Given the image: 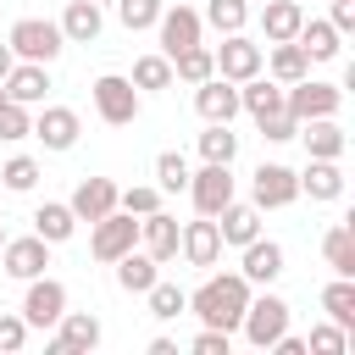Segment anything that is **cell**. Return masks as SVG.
Here are the masks:
<instances>
[{
  "mask_svg": "<svg viewBox=\"0 0 355 355\" xmlns=\"http://www.w3.org/2000/svg\"><path fill=\"white\" fill-rule=\"evenodd\" d=\"M250 283L239 272H211L194 294H189V316H200V327H222V333H239V316L250 305Z\"/></svg>",
  "mask_w": 355,
  "mask_h": 355,
  "instance_id": "cell-1",
  "label": "cell"
},
{
  "mask_svg": "<svg viewBox=\"0 0 355 355\" xmlns=\"http://www.w3.org/2000/svg\"><path fill=\"white\" fill-rule=\"evenodd\" d=\"M6 44H11L17 61H39V67H50V61L67 50L61 22H50V17H17L11 33H6Z\"/></svg>",
  "mask_w": 355,
  "mask_h": 355,
  "instance_id": "cell-2",
  "label": "cell"
},
{
  "mask_svg": "<svg viewBox=\"0 0 355 355\" xmlns=\"http://www.w3.org/2000/svg\"><path fill=\"white\" fill-rule=\"evenodd\" d=\"M89 100H94L100 122H111V128H128V122H139V111H144L133 78H122V72H100V78L89 83Z\"/></svg>",
  "mask_w": 355,
  "mask_h": 355,
  "instance_id": "cell-3",
  "label": "cell"
},
{
  "mask_svg": "<svg viewBox=\"0 0 355 355\" xmlns=\"http://www.w3.org/2000/svg\"><path fill=\"white\" fill-rule=\"evenodd\" d=\"M239 333H244L255 349H272V344L288 333V300H277V294H250V305H244V316H239Z\"/></svg>",
  "mask_w": 355,
  "mask_h": 355,
  "instance_id": "cell-4",
  "label": "cell"
},
{
  "mask_svg": "<svg viewBox=\"0 0 355 355\" xmlns=\"http://www.w3.org/2000/svg\"><path fill=\"white\" fill-rule=\"evenodd\" d=\"M338 105H344V89H338V83H322V78H300V83L283 89V111H288L294 122L338 116Z\"/></svg>",
  "mask_w": 355,
  "mask_h": 355,
  "instance_id": "cell-5",
  "label": "cell"
},
{
  "mask_svg": "<svg viewBox=\"0 0 355 355\" xmlns=\"http://www.w3.org/2000/svg\"><path fill=\"white\" fill-rule=\"evenodd\" d=\"M133 244H139V222H133L122 205H116V211H105L100 222H89V255H94L100 266H111V261H116V255H128Z\"/></svg>",
  "mask_w": 355,
  "mask_h": 355,
  "instance_id": "cell-6",
  "label": "cell"
},
{
  "mask_svg": "<svg viewBox=\"0 0 355 355\" xmlns=\"http://www.w3.org/2000/svg\"><path fill=\"white\" fill-rule=\"evenodd\" d=\"M294 200H300V178H294V166H283V161H261L255 178H250V205H255V211H283V205H294Z\"/></svg>",
  "mask_w": 355,
  "mask_h": 355,
  "instance_id": "cell-7",
  "label": "cell"
},
{
  "mask_svg": "<svg viewBox=\"0 0 355 355\" xmlns=\"http://www.w3.org/2000/svg\"><path fill=\"white\" fill-rule=\"evenodd\" d=\"M67 311V283L61 277H28V294H22V322L28 327H55Z\"/></svg>",
  "mask_w": 355,
  "mask_h": 355,
  "instance_id": "cell-8",
  "label": "cell"
},
{
  "mask_svg": "<svg viewBox=\"0 0 355 355\" xmlns=\"http://www.w3.org/2000/svg\"><path fill=\"white\" fill-rule=\"evenodd\" d=\"M155 33H161V55L172 61L178 50H189V44H200V33H205V22H200V11L194 6H161V17H155Z\"/></svg>",
  "mask_w": 355,
  "mask_h": 355,
  "instance_id": "cell-9",
  "label": "cell"
},
{
  "mask_svg": "<svg viewBox=\"0 0 355 355\" xmlns=\"http://www.w3.org/2000/svg\"><path fill=\"white\" fill-rule=\"evenodd\" d=\"M211 55H216V78H227V83L255 78L261 61H266V50H261L255 39H244V33H222V44H216Z\"/></svg>",
  "mask_w": 355,
  "mask_h": 355,
  "instance_id": "cell-10",
  "label": "cell"
},
{
  "mask_svg": "<svg viewBox=\"0 0 355 355\" xmlns=\"http://www.w3.org/2000/svg\"><path fill=\"white\" fill-rule=\"evenodd\" d=\"M233 189H239V183H233V172H227L222 161H205L200 172H189V200H194L200 216H216V211L233 200Z\"/></svg>",
  "mask_w": 355,
  "mask_h": 355,
  "instance_id": "cell-11",
  "label": "cell"
},
{
  "mask_svg": "<svg viewBox=\"0 0 355 355\" xmlns=\"http://www.w3.org/2000/svg\"><path fill=\"white\" fill-rule=\"evenodd\" d=\"M89 349H100V316L94 311H61L50 355H89Z\"/></svg>",
  "mask_w": 355,
  "mask_h": 355,
  "instance_id": "cell-12",
  "label": "cell"
},
{
  "mask_svg": "<svg viewBox=\"0 0 355 355\" xmlns=\"http://www.w3.org/2000/svg\"><path fill=\"white\" fill-rule=\"evenodd\" d=\"M50 250H55V244H44L39 233H28V239H6V244H0V272L17 277V283H28V277H39V272L50 266Z\"/></svg>",
  "mask_w": 355,
  "mask_h": 355,
  "instance_id": "cell-13",
  "label": "cell"
},
{
  "mask_svg": "<svg viewBox=\"0 0 355 355\" xmlns=\"http://www.w3.org/2000/svg\"><path fill=\"white\" fill-rule=\"evenodd\" d=\"M178 250H183V261L189 266H216L222 261V233H216V216H194V222H183V233H178Z\"/></svg>",
  "mask_w": 355,
  "mask_h": 355,
  "instance_id": "cell-14",
  "label": "cell"
},
{
  "mask_svg": "<svg viewBox=\"0 0 355 355\" xmlns=\"http://www.w3.org/2000/svg\"><path fill=\"white\" fill-rule=\"evenodd\" d=\"M78 133H83V122H78L72 105H44V111L33 116V133H28V139H39L44 150H72Z\"/></svg>",
  "mask_w": 355,
  "mask_h": 355,
  "instance_id": "cell-15",
  "label": "cell"
},
{
  "mask_svg": "<svg viewBox=\"0 0 355 355\" xmlns=\"http://www.w3.org/2000/svg\"><path fill=\"white\" fill-rule=\"evenodd\" d=\"M239 277H244L250 288L277 283V277H283V244H277V239H250V244H244V261H239Z\"/></svg>",
  "mask_w": 355,
  "mask_h": 355,
  "instance_id": "cell-16",
  "label": "cell"
},
{
  "mask_svg": "<svg viewBox=\"0 0 355 355\" xmlns=\"http://www.w3.org/2000/svg\"><path fill=\"white\" fill-rule=\"evenodd\" d=\"M178 216H166V211H150V216H139V250L155 261V266H166L172 255H178Z\"/></svg>",
  "mask_w": 355,
  "mask_h": 355,
  "instance_id": "cell-17",
  "label": "cell"
},
{
  "mask_svg": "<svg viewBox=\"0 0 355 355\" xmlns=\"http://www.w3.org/2000/svg\"><path fill=\"white\" fill-rule=\"evenodd\" d=\"M0 89H6V100H17V105H44V94H50V67L17 61V67L0 78Z\"/></svg>",
  "mask_w": 355,
  "mask_h": 355,
  "instance_id": "cell-18",
  "label": "cell"
},
{
  "mask_svg": "<svg viewBox=\"0 0 355 355\" xmlns=\"http://www.w3.org/2000/svg\"><path fill=\"white\" fill-rule=\"evenodd\" d=\"M194 111L205 116V122H233L239 116V83H227V78H205V83H194Z\"/></svg>",
  "mask_w": 355,
  "mask_h": 355,
  "instance_id": "cell-19",
  "label": "cell"
},
{
  "mask_svg": "<svg viewBox=\"0 0 355 355\" xmlns=\"http://www.w3.org/2000/svg\"><path fill=\"white\" fill-rule=\"evenodd\" d=\"M294 44L311 55V67L316 61H338V50H344V33L327 22V17H305L300 22V33H294Z\"/></svg>",
  "mask_w": 355,
  "mask_h": 355,
  "instance_id": "cell-20",
  "label": "cell"
},
{
  "mask_svg": "<svg viewBox=\"0 0 355 355\" xmlns=\"http://www.w3.org/2000/svg\"><path fill=\"white\" fill-rule=\"evenodd\" d=\"M294 139H305V150H311L316 161H338V155L349 150V139H344L338 116H311V122H300V133H294Z\"/></svg>",
  "mask_w": 355,
  "mask_h": 355,
  "instance_id": "cell-21",
  "label": "cell"
},
{
  "mask_svg": "<svg viewBox=\"0 0 355 355\" xmlns=\"http://www.w3.org/2000/svg\"><path fill=\"white\" fill-rule=\"evenodd\" d=\"M67 205H72L78 222H100L105 211H116V183H111V178H83Z\"/></svg>",
  "mask_w": 355,
  "mask_h": 355,
  "instance_id": "cell-22",
  "label": "cell"
},
{
  "mask_svg": "<svg viewBox=\"0 0 355 355\" xmlns=\"http://www.w3.org/2000/svg\"><path fill=\"white\" fill-rule=\"evenodd\" d=\"M100 28H105V11L94 0H67V11H61V39L67 44H94Z\"/></svg>",
  "mask_w": 355,
  "mask_h": 355,
  "instance_id": "cell-23",
  "label": "cell"
},
{
  "mask_svg": "<svg viewBox=\"0 0 355 355\" xmlns=\"http://www.w3.org/2000/svg\"><path fill=\"white\" fill-rule=\"evenodd\" d=\"M294 178H300V194H311L316 205H327V200L344 194V166H338V161H316V155H311L305 172H294Z\"/></svg>",
  "mask_w": 355,
  "mask_h": 355,
  "instance_id": "cell-24",
  "label": "cell"
},
{
  "mask_svg": "<svg viewBox=\"0 0 355 355\" xmlns=\"http://www.w3.org/2000/svg\"><path fill=\"white\" fill-rule=\"evenodd\" d=\"M216 233H222V244L244 250L250 239H261V211H255V205H239V200H227V205L216 211Z\"/></svg>",
  "mask_w": 355,
  "mask_h": 355,
  "instance_id": "cell-25",
  "label": "cell"
},
{
  "mask_svg": "<svg viewBox=\"0 0 355 355\" xmlns=\"http://www.w3.org/2000/svg\"><path fill=\"white\" fill-rule=\"evenodd\" d=\"M261 72H266L272 83H283V89H288V83L311 78V55H305V50H300L294 39H283V44H272V55L261 61Z\"/></svg>",
  "mask_w": 355,
  "mask_h": 355,
  "instance_id": "cell-26",
  "label": "cell"
},
{
  "mask_svg": "<svg viewBox=\"0 0 355 355\" xmlns=\"http://www.w3.org/2000/svg\"><path fill=\"white\" fill-rule=\"evenodd\" d=\"M239 111H250L255 122H261V116H277V111H283V83H272L266 72L244 78V83H239Z\"/></svg>",
  "mask_w": 355,
  "mask_h": 355,
  "instance_id": "cell-27",
  "label": "cell"
},
{
  "mask_svg": "<svg viewBox=\"0 0 355 355\" xmlns=\"http://www.w3.org/2000/svg\"><path fill=\"white\" fill-rule=\"evenodd\" d=\"M300 22H305V6H300V0H266V11H261V33H266V44L294 39Z\"/></svg>",
  "mask_w": 355,
  "mask_h": 355,
  "instance_id": "cell-28",
  "label": "cell"
},
{
  "mask_svg": "<svg viewBox=\"0 0 355 355\" xmlns=\"http://www.w3.org/2000/svg\"><path fill=\"white\" fill-rule=\"evenodd\" d=\"M33 233H39L44 244H67V239L78 233V216H72V205H67V200H44V205L33 211Z\"/></svg>",
  "mask_w": 355,
  "mask_h": 355,
  "instance_id": "cell-29",
  "label": "cell"
},
{
  "mask_svg": "<svg viewBox=\"0 0 355 355\" xmlns=\"http://www.w3.org/2000/svg\"><path fill=\"white\" fill-rule=\"evenodd\" d=\"M322 255H327L333 277H355V227L349 222H333L322 233Z\"/></svg>",
  "mask_w": 355,
  "mask_h": 355,
  "instance_id": "cell-30",
  "label": "cell"
},
{
  "mask_svg": "<svg viewBox=\"0 0 355 355\" xmlns=\"http://www.w3.org/2000/svg\"><path fill=\"white\" fill-rule=\"evenodd\" d=\"M111 266H116V288H122V294H144V288H150V283L161 277V272H155V261H150V255H144L139 244H133L128 255H116Z\"/></svg>",
  "mask_w": 355,
  "mask_h": 355,
  "instance_id": "cell-31",
  "label": "cell"
},
{
  "mask_svg": "<svg viewBox=\"0 0 355 355\" xmlns=\"http://www.w3.org/2000/svg\"><path fill=\"white\" fill-rule=\"evenodd\" d=\"M216 72V55H211V44H189V50H178L172 55V83H205Z\"/></svg>",
  "mask_w": 355,
  "mask_h": 355,
  "instance_id": "cell-32",
  "label": "cell"
},
{
  "mask_svg": "<svg viewBox=\"0 0 355 355\" xmlns=\"http://www.w3.org/2000/svg\"><path fill=\"white\" fill-rule=\"evenodd\" d=\"M322 311H327V322L355 327V277H333V283L322 288Z\"/></svg>",
  "mask_w": 355,
  "mask_h": 355,
  "instance_id": "cell-33",
  "label": "cell"
},
{
  "mask_svg": "<svg viewBox=\"0 0 355 355\" xmlns=\"http://www.w3.org/2000/svg\"><path fill=\"white\" fill-rule=\"evenodd\" d=\"M144 300H150V316H155V322H178V316L189 311V294H183L178 283H161V277L144 288Z\"/></svg>",
  "mask_w": 355,
  "mask_h": 355,
  "instance_id": "cell-34",
  "label": "cell"
},
{
  "mask_svg": "<svg viewBox=\"0 0 355 355\" xmlns=\"http://www.w3.org/2000/svg\"><path fill=\"white\" fill-rule=\"evenodd\" d=\"M200 22H205V28H216V33H244V22H250V6H244V0H205Z\"/></svg>",
  "mask_w": 355,
  "mask_h": 355,
  "instance_id": "cell-35",
  "label": "cell"
},
{
  "mask_svg": "<svg viewBox=\"0 0 355 355\" xmlns=\"http://www.w3.org/2000/svg\"><path fill=\"white\" fill-rule=\"evenodd\" d=\"M200 155L233 166V155H239V133H233L227 122H205V133H200Z\"/></svg>",
  "mask_w": 355,
  "mask_h": 355,
  "instance_id": "cell-36",
  "label": "cell"
},
{
  "mask_svg": "<svg viewBox=\"0 0 355 355\" xmlns=\"http://www.w3.org/2000/svg\"><path fill=\"white\" fill-rule=\"evenodd\" d=\"M133 89H144V94L172 89V61H166V55H139V61H133Z\"/></svg>",
  "mask_w": 355,
  "mask_h": 355,
  "instance_id": "cell-37",
  "label": "cell"
},
{
  "mask_svg": "<svg viewBox=\"0 0 355 355\" xmlns=\"http://www.w3.org/2000/svg\"><path fill=\"white\" fill-rule=\"evenodd\" d=\"M155 189H161V194H183V189H189V161H183L178 150H161V155H155Z\"/></svg>",
  "mask_w": 355,
  "mask_h": 355,
  "instance_id": "cell-38",
  "label": "cell"
},
{
  "mask_svg": "<svg viewBox=\"0 0 355 355\" xmlns=\"http://www.w3.org/2000/svg\"><path fill=\"white\" fill-rule=\"evenodd\" d=\"M161 6H166V0H116V22H122L128 33H144V28H155Z\"/></svg>",
  "mask_w": 355,
  "mask_h": 355,
  "instance_id": "cell-39",
  "label": "cell"
},
{
  "mask_svg": "<svg viewBox=\"0 0 355 355\" xmlns=\"http://www.w3.org/2000/svg\"><path fill=\"white\" fill-rule=\"evenodd\" d=\"M0 183H6L11 194H28V189L39 183V161H33V155H11V161L0 166Z\"/></svg>",
  "mask_w": 355,
  "mask_h": 355,
  "instance_id": "cell-40",
  "label": "cell"
},
{
  "mask_svg": "<svg viewBox=\"0 0 355 355\" xmlns=\"http://www.w3.org/2000/svg\"><path fill=\"white\" fill-rule=\"evenodd\" d=\"M305 349H316V355H344V349H349V327H338V322H316L311 338H305Z\"/></svg>",
  "mask_w": 355,
  "mask_h": 355,
  "instance_id": "cell-41",
  "label": "cell"
},
{
  "mask_svg": "<svg viewBox=\"0 0 355 355\" xmlns=\"http://www.w3.org/2000/svg\"><path fill=\"white\" fill-rule=\"evenodd\" d=\"M116 205H122L128 216H150V211H161V189H150V183H133V189H116Z\"/></svg>",
  "mask_w": 355,
  "mask_h": 355,
  "instance_id": "cell-42",
  "label": "cell"
},
{
  "mask_svg": "<svg viewBox=\"0 0 355 355\" xmlns=\"http://www.w3.org/2000/svg\"><path fill=\"white\" fill-rule=\"evenodd\" d=\"M28 133H33V116H28V105L6 100V105H0V139H6V144H17V139H28Z\"/></svg>",
  "mask_w": 355,
  "mask_h": 355,
  "instance_id": "cell-43",
  "label": "cell"
},
{
  "mask_svg": "<svg viewBox=\"0 0 355 355\" xmlns=\"http://www.w3.org/2000/svg\"><path fill=\"white\" fill-rule=\"evenodd\" d=\"M28 322H22V311H0V355H17L22 344H28Z\"/></svg>",
  "mask_w": 355,
  "mask_h": 355,
  "instance_id": "cell-44",
  "label": "cell"
},
{
  "mask_svg": "<svg viewBox=\"0 0 355 355\" xmlns=\"http://www.w3.org/2000/svg\"><path fill=\"white\" fill-rule=\"evenodd\" d=\"M255 128H261V139H266V144H288V139L300 133V122H294L288 111H277V116H261Z\"/></svg>",
  "mask_w": 355,
  "mask_h": 355,
  "instance_id": "cell-45",
  "label": "cell"
},
{
  "mask_svg": "<svg viewBox=\"0 0 355 355\" xmlns=\"http://www.w3.org/2000/svg\"><path fill=\"white\" fill-rule=\"evenodd\" d=\"M189 349H194V355H233V333H222V327H200Z\"/></svg>",
  "mask_w": 355,
  "mask_h": 355,
  "instance_id": "cell-46",
  "label": "cell"
},
{
  "mask_svg": "<svg viewBox=\"0 0 355 355\" xmlns=\"http://www.w3.org/2000/svg\"><path fill=\"white\" fill-rule=\"evenodd\" d=\"M327 22H333L338 33H355V0H333V11H327Z\"/></svg>",
  "mask_w": 355,
  "mask_h": 355,
  "instance_id": "cell-47",
  "label": "cell"
},
{
  "mask_svg": "<svg viewBox=\"0 0 355 355\" xmlns=\"http://www.w3.org/2000/svg\"><path fill=\"white\" fill-rule=\"evenodd\" d=\"M272 349H277V355H305V338H294V333H283V338H277Z\"/></svg>",
  "mask_w": 355,
  "mask_h": 355,
  "instance_id": "cell-48",
  "label": "cell"
},
{
  "mask_svg": "<svg viewBox=\"0 0 355 355\" xmlns=\"http://www.w3.org/2000/svg\"><path fill=\"white\" fill-rule=\"evenodd\" d=\"M11 67H17V55H11V44H6V39H0V78H6V72H11Z\"/></svg>",
  "mask_w": 355,
  "mask_h": 355,
  "instance_id": "cell-49",
  "label": "cell"
},
{
  "mask_svg": "<svg viewBox=\"0 0 355 355\" xmlns=\"http://www.w3.org/2000/svg\"><path fill=\"white\" fill-rule=\"evenodd\" d=\"M0 244H6V222H0Z\"/></svg>",
  "mask_w": 355,
  "mask_h": 355,
  "instance_id": "cell-50",
  "label": "cell"
},
{
  "mask_svg": "<svg viewBox=\"0 0 355 355\" xmlns=\"http://www.w3.org/2000/svg\"><path fill=\"white\" fill-rule=\"evenodd\" d=\"M94 6H116V0H94Z\"/></svg>",
  "mask_w": 355,
  "mask_h": 355,
  "instance_id": "cell-51",
  "label": "cell"
},
{
  "mask_svg": "<svg viewBox=\"0 0 355 355\" xmlns=\"http://www.w3.org/2000/svg\"><path fill=\"white\" fill-rule=\"evenodd\" d=\"M0 105H6V89H0Z\"/></svg>",
  "mask_w": 355,
  "mask_h": 355,
  "instance_id": "cell-52",
  "label": "cell"
}]
</instances>
